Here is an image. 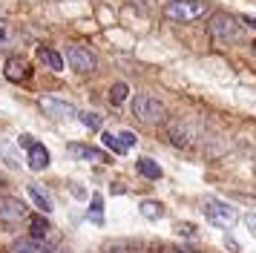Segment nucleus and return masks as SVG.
Listing matches in <instances>:
<instances>
[{
	"label": "nucleus",
	"mask_w": 256,
	"mask_h": 253,
	"mask_svg": "<svg viewBox=\"0 0 256 253\" xmlns=\"http://www.w3.org/2000/svg\"><path fill=\"white\" fill-rule=\"evenodd\" d=\"M132 115H136V121L144 126H158L167 121V106H164L158 98H152L147 92H138L136 98H132Z\"/></svg>",
	"instance_id": "obj_1"
},
{
	"label": "nucleus",
	"mask_w": 256,
	"mask_h": 253,
	"mask_svg": "<svg viewBox=\"0 0 256 253\" xmlns=\"http://www.w3.org/2000/svg\"><path fill=\"white\" fill-rule=\"evenodd\" d=\"M164 141L176 150H190L198 144V124L193 118H176L170 121L167 132H164Z\"/></svg>",
	"instance_id": "obj_2"
},
{
	"label": "nucleus",
	"mask_w": 256,
	"mask_h": 253,
	"mask_svg": "<svg viewBox=\"0 0 256 253\" xmlns=\"http://www.w3.org/2000/svg\"><path fill=\"white\" fill-rule=\"evenodd\" d=\"M198 210L204 213V218H208L210 224H216V228H230L233 222H236V207H230L228 202H222V198H216V196H204L202 202H198Z\"/></svg>",
	"instance_id": "obj_3"
},
{
	"label": "nucleus",
	"mask_w": 256,
	"mask_h": 253,
	"mask_svg": "<svg viewBox=\"0 0 256 253\" xmlns=\"http://www.w3.org/2000/svg\"><path fill=\"white\" fill-rule=\"evenodd\" d=\"M210 34H213V40L219 46H233V44H239L242 29H239V20L230 18L228 12H216L210 18Z\"/></svg>",
	"instance_id": "obj_4"
},
{
	"label": "nucleus",
	"mask_w": 256,
	"mask_h": 253,
	"mask_svg": "<svg viewBox=\"0 0 256 253\" xmlns=\"http://www.w3.org/2000/svg\"><path fill=\"white\" fill-rule=\"evenodd\" d=\"M208 3L204 0H178V3H167V18L176 23H193L208 14Z\"/></svg>",
	"instance_id": "obj_5"
},
{
	"label": "nucleus",
	"mask_w": 256,
	"mask_h": 253,
	"mask_svg": "<svg viewBox=\"0 0 256 253\" xmlns=\"http://www.w3.org/2000/svg\"><path fill=\"white\" fill-rule=\"evenodd\" d=\"M24 218H29V207L14 198V196H0V222L3 224H20Z\"/></svg>",
	"instance_id": "obj_6"
},
{
	"label": "nucleus",
	"mask_w": 256,
	"mask_h": 253,
	"mask_svg": "<svg viewBox=\"0 0 256 253\" xmlns=\"http://www.w3.org/2000/svg\"><path fill=\"white\" fill-rule=\"evenodd\" d=\"M66 60H70V66L75 69V72H81V75H90V72H95V66H98L95 55L86 46H66Z\"/></svg>",
	"instance_id": "obj_7"
},
{
	"label": "nucleus",
	"mask_w": 256,
	"mask_h": 253,
	"mask_svg": "<svg viewBox=\"0 0 256 253\" xmlns=\"http://www.w3.org/2000/svg\"><path fill=\"white\" fill-rule=\"evenodd\" d=\"M40 110H44L49 118H75V115H78V110H75L72 104L55 101V98H44V101H40Z\"/></svg>",
	"instance_id": "obj_8"
},
{
	"label": "nucleus",
	"mask_w": 256,
	"mask_h": 253,
	"mask_svg": "<svg viewBox=\"0 0 256 253\" xmlns=\"http://www.w3.org/2000/svg\"><path fill=\"white\" fill-rule=\"evenodd\" d=\"M26 164H29V170H35V172L46 170V167H49V150L35 141L32 147L26 150Z\"/></svg>",
	"instance_id": "obj_9"
},
{
	"label": "nucleus",
	"mask_w": 256,
	"mask_h": 253,
	"mask_svg": "<svg viewBox=\"0 0 256 253\" xmlns=\"http://www.w3.org/2000/svg\"><path fill=\"white\" fill-rule=\"evenodd\" d=\"M66 152H70L72 158H81V161H110V156L106 152H101L98 147H86V144H70L66 147Z\"/></svg>",
	"instance_id": "obj_10"
},
{
	"label": "nucleus",
	"mask_w": 256,
	"mask_h": 253,
	"mask_svg": "<svg viewBox=\"0 0 256 253\" xmlns=\"http://www.w3.org/2000/svg\"><path fill=\"white\" fill-rule=\"evenodd\" d=\"M3 75L9 80H14V84H20V80L29 78V64H26L24 58L12 55L9 60H6V66H3Z\"/></svg>",
	"instance_id": "obj_11"
},
{
	"label": "nucleus",
	"mask_w": 256,
	"mask_h": 253,
	"mask_svg": "<svg viewBox=\"0 0 256 253\" xmlns=\"http://www.w3.org/2000/svg\"><path fill=\"white\" fill-rule=\"evenodd\" d=\"M49 250V244L46 242H40V239H32V236H26V239H18L12 242V248L6 253H46Z\"/></svg>",
	"instance_id": "obj_12"
},
{
	"label": "nucleus",
	"mask_w": 256,
	"mask_h": 253,
	"mask_svg": "<svg viewBox=\"0 0 256 253\" xmlns=\"http://www.w3.org/2000/svg\"><path fill=\"white\" fill-rule=\"evenodd\" d=\"M26 193H29V198L35 202V207L40 210V213H52V198H49V193L40 187V184H29Z\"/></svg>",
	"instance_id": "obj_13"
},
{
	"label": "nucleus",
	"mask_w": 256,
	"mask_h": 253,
	"mask_svg": "<svg viewBox=\"0 0 256 253\" xmlns=\"http://www.w3.org/2000/svg\"><path fill=\"white\" fill-rule=\"evenodd\" d=\"M38 60L46 64L52 72H60V69H64V58H60V52L49 49V46H38Z\"/></svg>",
	"instance_id": "obj_14"
},
{
	"label": "nucleus",
	"mask_w": 256,
	"mask_h": 253,
	"mask_svg": "<svg viewBox=\"0 0 256 253\" xmlns=\"http://www.w3.org/2000/svg\"><path fill=\"white\" fill-rule=\"evenodd\" d=\"M136 170H138L141 176H144V178H150V182H158V178L164 176V170H162V167H158V164H156L152 158H147V156L136 161Z\"/></svg>",
	"instance_id": "obj_15"
},
{
	"label": "nucleus",
	"mask_w": 256,
	"mask_h": 253,
	"mask_svg": "<svg viewBox=\"0 0 256 253\" xmlns=\"http://www.w3.org/2000/svg\"><path fill=\"white\" fill-rule=\"evenodd\" d=\"M49 230H52V224H49L44 216H32V218H29V236H32V239L46 242L49 239Z\"/></svg>",
	"instance_id": "obj_16"
},
{
	"label": "nucleus",
	"mask_w": 256,
	"mask_h": 253,
	"mask_svg": "<svg viewBox=\"0 0 256 253\" xmlns=\"http://www.w3.org/2000/svg\"><path fill=\"white\" fill-rule=\"evenodd\" d=\"M141 216L150 218V222H158V218H164V204L162 202H156V198H147V202H141Z\"/></svg>",
	"instance_id": "obj_17"
},
{
	"label": "nucleus",
	"mask_w": 256,
	"mask_h": 253,
	"mask_svg": "<svg viewBox=\"0 0 256 253\" xmlns=\"http://www.w3.org/2000/svg\"><path fill=\"white\" fill-rule=\"evenodd\" d=\"M90 222H95L98 228L104 224V198H101V193L92 196V204H90Z\"/></svg>",
	"instance_id": "obj_18"
},
{
	"label": "nucleus",
	"mask_w": 256,
	"mask_h": 253,
	"mask_svg": "<svg viewBox=\"0 0 256 253\" xmlns=\"http://www.w3.org/2000/svg\"><path fill=\"white\" fill-rule=\"evenodd\" d=\"M127 95H130V86L124 80H118V84H112V90H110V104L112 106H121V104L127 101Z\"/></svg>",
	"instance_id": "obj_19"
},
{
	"label": "nucleus",
	"mask_w": 256,
	"mask_h": 253,
	"mask_svg": "<svg viewBox=\"0 0 256 253\" xmlns=\"http://www.w3.org/2000/svg\"><path fill=\"white\" fill-rule=\"evenodd\" d=\"M75 118H78L86 130H101V126H104V118H101L98 112H90V110H86V112H78Z\"/></svg>",
	"instance_id": "obj_20"
},
{
	"label": "nucleus",
	"mask_w": 256,
	"mask_h": 253,
	"mask_svg": "<svg viewBox=\"0 0 256 253\" xmlns=\"http://www.w3.org/2000/svg\"><path fill=\"white\" fill-rule=\"evenodd\" d=\"M0 158L6 161L12 170H14V167H20V161H18V152H14V147L9 144V141H3V144H0Z\"/></svg>",
	"instance_id": "obj_21"
},
{
	"label": "nucleus",
	"mask_w": 256,
	"mask_h": 253,
	"mask_svg": "<svg viewBox=\"0 0 256 253\" xmlns=\"http://www.w3.org/2000/svg\"><path fill=\"white\" fill-rule=\"evenodd\" d=\"M12 44H14V29H12V23L0 20V49H9Z\"/></svg>",
	"instance_id": "obj_22"
},
{
	"label": "nucleus",
	"mask_w": 256,
	"mask_h": 253,
	"mask_svg": "<svg viewBox=\"0 0 256 253\" xmlns=\"http://www.w3.org/2000/svg\"><path fill=\"white\" fill-rule=\"evenodd\" d=\"M116 138H118V144H121L124 150H132L136 144H138V138H136V132H132V130H124V132H118Z\"/></svg>",
	"instance_id": "obj_23"
},
{
	"label": "nucleus",
	"mask_w": 256,
	"mask_h": 253,
	"mask_svg": "<svg viewBox=\"0 0 256 253\" xmlns=\"http://www.w3.org/2000/svg\"><path fill=\"white\" fill-rule=\"evenodd\" d=\"M101 141H104V144H106L110 150H112V152H118V156H124V152H127V150L118 144V138L112 136V132H104V130H101Z\"/></svg>",
	"instance_id": "obj_24"
},
{
	"label": "nucleus",
	"mask_w": 256,
	"mask_h": 253,
	"mask_svg": "<svg viewBox=\"0 0 256 253\" xmlns=\"http://www.w3.org/2000/svg\"><path fill=\"white\" fill-rule=\"evenodd\" d=\"M176 230H178V236H187V239H196V224H190V222H178L176 224Z\"/></svg>",
	"instance_id": "obj_25"
},
{
	"label": "nucleus",
	"mask_w": 256,
	"mask_h": 253,
	"mask_svg": "<svg viewBox=\"0 0 256 253\" xmlns=\"http://www.w3.org/2000/svg\"><path fill=\"white\" fill-rule=\"evenodd\" d=\"M244 228L250 230V236H256V213H248L244 216Z\"/></svg>",
	"instance_id": "obj_26"
},
{
	"label": "nucleus",
	"mask_w": 256,
	"mask_h": 253,
	"mask_svg": "<svg viewBox=\"0 0 256 253\" xmlns=\"http://www.w3.org/2000/svg\"><path fill=\"white\" fill-rule=\"evenodd\" d=\"M18 144H20V147H24V150H29V147H32V144H35V138L29 136V132H24V136L18 138Z\"/></svg>",
	"instance_id": "obj_27"
},
{
	"label": "nucleus",
	"mask_w": 256,
	"mask_h": 253,
	"mask_svg": "<svg viewBox=\"0 0 256 253\" xmlns=\"http://www.w3.org/2000/svg\"><path fill=\"white\" fill-rule=\"evenodd\" d=\"M224 248H228V250H233V253H242V248H239V242H236V239H230V236L224 239Z\"/></svg>",
	"instance_id": "obj_28"
},
{
	"label": "nucleus",
	"mask_w": 256,
	"mask_h": 253,
	"mask_svg": "<svg viewBox=\"0 0 256 253\" xmlns=\"http://www.w3.org/2000/svg\"><path fill=\"white\" fill-rule=\"evenodd\" d=\"M244 23H248V26H250V29H256V18H242Z\"/></svg>",
	"instance_id": "obj_29"
},
{
	"label": "nucleus",
	"mask_w": 256,
	"mask_h": 253,
	"mask_svg": "<svg viewBox=\"0 0 256 253\" xmlns=\"http://www.w3.org/2000/svg\"><path fill=\"white\" fill-rule=\"evenodd\" d=\"M46 253H70V250H64V248H49Z\"/></svg>",
	"instance_id": "obj_30"
},
{
	"label": "nucleus",
	"mask_w": 256,
	"mask_h": 253,
	"mask_svg": "<svg viewBox=\"0 0 256 253\" xmlns=\"http://www.w3.org/2000/svg\"><path fill=\"white\" fill-rule=\"evenodd\" d=\"M167 3H178V0H167Z\"/></svg>",
	"instance_id": "obj_31"
},
{
	"label": "nucleus",
	"mask_w": 256,
	"mask_h": 253,
	"mask_svg": "<svg viewBox=\"0 0 256 253\" xmlns=\"http://www.w3.org/2000/svg\"><path fill=\"white\" fill-rule=\"evenodd\" d=\"M3 184H6V182H3V178H0V187H3Z\"/></svg>",
	"instance_id": "obj_32"
}]
</instances>
